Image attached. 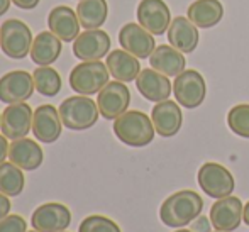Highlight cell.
Instances as JSON below:
<instances>
[{"mask_svg": "<svg viewBox=\"0 0 249 232\" xmlns=\"http://www.w3.org/2000/svg\"><path fill=\"white\" fill-rule=\"evenodd\" d=\"M203 200L194 190H180L170 195L160 209V219L164 226L181 229L190 226L195 219L202 214Z\"/></svg>", "mask_w": 249, "mask_h": 232, "instance_id": "1", "label": "cell"}, {"mask_svg": "<svg viewBox=\"0 0 249 232\" xmlns=\"http://www.w3.org/2000/svg\"><path fill=\"white\" fill-rule=\"evenodd\" d=\"M154 124L151 117L139 110H127L114 121V134L121 143L131 147H144L154 139Z\"/></svg>", "mask_w": 249, "mask_h": 232, "instance_id": "2", "label": "cell"}, {"mask_svg": "<svg viewBox=\"0 0 249 232\" xmlns=\"http://www.w3.org/2000/svg\"><path fill=\"white\" fill-rule=\"evenodd\" d=\"M59 117L66 129L70 131H87L93 127L99 121V105L87 95L68 97L59 104Z\"/></svg>", "mask_w": 249, "mask_h": 232, "instance_id": "3", "label": "cell"}, {"mask_svg": "<svg viewBox=\"0 0 249 232\" xmlns=\"http://www.w3.org/2000/svg\"><path fill=\"white\" fill-rule=\"evenodd\" d=\"M108 68L105 63L83 61L70 73V87L78 95H95L108 83Z\"/></svg>", "mask_w": 249, "mask_h": 232, "instance_id": "4", "label": "cell"}, {"mask_svg": "<svg viewBox=\"0 0 249 232\" xmlns=\"http://www.w3.org/2000/svg\"><path fill=\"white\" fill-rule=\"evenodd\" d=\"M33 33L29 26L19 19H9L0 26V49L12 59H24L31 54Z\"/></svg>", "mask_w": 249, "mask_h": 232, "instance_id": "5", "label": "cell"}, {"mask_svg": "<svg viewBox=\"0 0 249 232\" xmlns=\"http://www.w3.org/2000/svg\"><path fill=\"white\" fill-rule=\"evenodd\" d=\"M197 180L203 193L217 200L232 195L234 188H236V180H234L232 173L219 163L202 164L198 170Z\"/></svg>", "mask_w": 249, "mask_h": 232, "instance_id": "6", "label": "cell"}, {"mask_svg": "<svg viewBox=\"0 0 249 232\" xmlns=\"http://www.w3.org/2000/svg\"><path fill=\"white\" fill-rule=\"evenodd\" d=\"M173 92L177 102L185 108H197L207 97L205 78L197 70H185L175 78Z\"/></svg>", "mask_w": 249, "mask_h": 232, "instance_id": "7", "label": "cell"}, {"mask_svg": "<svg viewBox=\"0 0 249 232\" xmlns=\"http://www.w3.org/2000/svg\"><path fill=\"white\" fill-rule=\"evenodd\" d=\"M131 104V92L122 82H108L99 92L97 105H99L100 115L107 121H115L119 115L127 112Z\"/></svg>", "mask_w": 249, "mask_h": 232, "instance_id": "8", "label": "cell"}, {"mask_svg": "<svg viewBox=\"0 0 249 232\" xmlns=\"http://www.w3.org/2000/svg\"><path fill=\"white\" fill-rule=\"evenodd\" d=\"M34 78L31 73L22 70H14L0 78V102L2 104H20L33 97Z\"/></svg>", "mask_w": 249, "mask_h": 232, "instance_id": "9", "label": "cell"}, {"mask_svg": "<svg viewBox=\"0 0 249 232\" xmlns=\"http://www.w3.org/2000/svg\"><path fill=\"white\" fill-rule=\"evenodd\" d=\"M34 112L26 102L10 104L2 112V125L0 131L7 139H22L33 131Z\"/></svg>", "mask_w": 249, "mask_h": 232, "instance_id": "10", "label": "cell"}, {"mask_svg": "<svg viewBox=\"0 0 249 232\" xmlns=\"http://www.w3.org/2000/svg\"><path fill=\"white\" fill-rule=\"evenodd\" d=\"M31 224L39 232H61L71 224V212L63 203H43L33 212Z\"/></svg>", "mask_w": 249, "mask_h": 232, "instance_id": "11", "label": "cell"}, {"mask_svg": "<svg viewBox=\"0 0 249 232\" xmlns=\"http://www.w3.org/2000/svg\"><path fill=\"white\" fill-rule=\"evenodd\" d=\"M119 44L122 49H125L139 59L149 58L156 49L153 34L148 29H144L141 24L134 22H127L122 26V29L119 31Z\"/></svg>", "mask_w": 249, "mask_h": 232, "instance_id": "12", "label": "cell"}, {"mask_svg": "<svg viewBox=\"0 0 249 232\" xmlns=\"http://www.w3.org/2000/svg\"><path fill=\"white\" fill-rule=\"evenodd\" d=\"M110 51V36L102 29H87L73 41V54L82 61H99Z\"/></svg>", "mask_w": 249, "mask_h": 232, "instance_id": "13", "label": "cell"}, {"mask_svg": "<svg viewBox=\"0 0 249 232\" xmlns=\"http://www.w3.org/2000/svg\"><path fill=\"white\" fill-rule=\"evenodd\" d=\"M244 205L237 196H224L210 207V222L213 229L222 232H232L239 227L243 220Z\"/></svg>", "mask_w": 249, "mask_h": 232, "instance_id": "14", "label": "cell"}, {"mask_svg": "<svg viewBox=\"0 0 249 232\" xmlns=\"http://www.w3.org/2000/svg\"><path fill=\"white\" fill-rule=\"evenodd\" d=\"M138 22L153 36H161L171 24L170 7L164 0H141L138 5Z\"/></svg>", "mask_w": 249, "mask_h": 232, "instance_id": "15", "label": "cell"}, {"mask_svg": "<svg viewBox=\"0 0 249 232\" xmlns=\"http://www.w3.org/2000/svg\"><path fill=\"white\" fill-rule=\"evenodd\" d=\"M151 121L161 138H173L175 134L180 132L181 124H183V114L177 102L163 100L153 107Z\"/></svg>", "mask_w": 249, "mask_h": 232, "instance_id": "16", "label": "cell"}, {"mask_svg": "<svg viewBox=\"0 0 249 232\" xmlns=\"http://www.w3.org/2000/svg\"><path fill=\"white\" fill-rule=\"evenodd\" d=\"M63 122L59 112L53 105H39L34 110L33 117V134L39 143L51 144L61 136Z\"/></svg>", "mask_w": 249, "mask_h": 232, "instance_id": "17", "label": "cell"}, {"mask_svg": "<svg viewBox=\"0 0 249 232\" xmlns=\"http://www.w3.org/2000/svg\"><path fill=\"white\" fill-rule=\"evenodd\" d=\"M48 26L54 36H58L65 43H71L80 36V20L76 10L66 5H58L48 16Z\"/></svg>", "mask_w": 249, "mask_h": 232, "instance_id": "18", "label": "cell"}, {"mask_svg": "<svg viewBox=\"0 0 249 232\" xmlns=\"http://www.w3.org/2000/svg\"><path fill=\"white\" fill-rule=\"evenodd\" d=\"M136 87L146 100L156 102V104L168 100L171 95V83L168 76L153 68L141 70V73L136 78Z\"/></svg>", "mask_w": 249, "mask_h": 232, "instance_id": "19", "label": "cell"}, {"mask_svg": "<svg viewBox=\"0 0 249 232\" xmlns=\"http://www.w3.org/2000/svg\"><path fill=\"white\" fill-rule=\"evenodd\" d=\"M9 160L24 171H34L43 164L44 154L41 146L33 139H16L9 146Z\"/></svg>", "mask_w": 249, "mask_h": 232, "instance_id": "20", "label": "cell"}, {"mask_svg": "<svg viewBox=\"0 0 249 232\" xmlns=\"http://www.w3.org/2000/svg\"><path fill=\"white\" fill-rule=\"evenodd\" d=\"M198 29L188 17H175L168 27V41L181 53H194L198 46Z\"/></svg>", "mask_w": 249, "mask_h": 232, "instance_id": "21", "label": "cell"}, {"mask_svg": "<svg viewBox=\"0 0 249 232\" xmlns=\"http://www.w3.org/2000/svg\"><path fill=\"white\" fill-rule=\"evenodd\" d=\"M105 65L108 68V73L122 83L132 82L141 73L139 58H136L134 54L127 53L125 49H115V51L108 53Z\"/></svg>", "mask_w": 249, "mask_h": 232, "instance_id": "22", "label": "cell"}, {"mask_svg": "<svg viewBox=\"0 0 249 232\" xmlns=\"http://www.w3.org/2000/svg\"><path fill=\"white\" fill-rule=\"evenodd\" d=\"M149 65L153 70L166 76H178L181 71H185L187 59H185L183 53L175 49L173 46L161 44L149 56Z\"/></svg>", "mask_w": 249, "mask_h": 232, "instance_id": "23", "label": "cell"}, {"mask_svg": "<svg viewBox=\"0 0 249 232\" xmlns=\"http://www.w3.org/2000/svg\"><path fill=\"white\" fill-rule=\"evenodd\" d=\"M63 41L51 31H43L39 33L33 41L31 46V58L36 65L39 66H50L59 58L63 51Z\"/></svg>", "mask_w": 249, "mask_h": 232, "instance_id": "24", "label": "cell"}, {"mask_svg": "<svg viewBox=\"0 0 249 232\" xmlns=\"http://www.w3.org/2000/svg\"><path fill=\"white\" fill-rule=\"evenodd\" d=\"M188 19L197 27L209 29L222 20L224 17V5L220 0H195L190 3L187 10Z\"/></svg>", "mask_w": 249, "mask_h": 232, "instance_id": "25", "label": "cell"}, {"mask_svg": "<svg viewBox=\"0 0 249 232\" xmlns=\"http://www.w3.org/2000/svg\"><path fill=\"white\" fill-rule=\"evenodd\" d=\"M76 16L85 29H100L108 16L107 0H80L76 7Z\"/></svg>", "mask_w": 249, "mask_h": 232, "instance_id": "26", "label": "cell"}, {"mask_svg": "<svg viewBox=\"0 0 249 232\" xmlns=\"http://www.w3.org/2000/svg\"><path fill=\"white\" fill-rule=\"evenodd\" d=\"M26 178L24 170L16 166L14 163L0 164V192L7 196H19L24 192Z\"/></svg>", "mask_w": 249, "mask_h": 232, "instance_id": "27", "label": "cell"}, {"mask_svg": "<svg viewBox=\"0 0 249 232\" xmlns=\"http://www.w3.org/2000/svg\"><path fill=\"white\" fill-rule=\"evenodd\" d=\"M34 87L44 97H56L61 92V76L51 66H39L33 73Z\"/></svg>", "mask_w": 249, "mask_h": 232, "instance_id": "28", "label": "cell"}, {"mask_svg": "<svg viewBox=\"0 0 249 232\" xmlns=\"http://www.w3.org/2000/svg\"><path fill=\"white\" fill-rule=\"evenodd\" d=\"M227 125L236 136L249 139V104L234 105L227 114Z\"/></svg>", "mask_w": 249, "mask_h": 232, "instance_id": "29", "label": "cell"}, {"mask_svg": "<svg viewBox=\"0 0 249 232\" xmlns=\"http://www.w3.org/2000/svg\"><path fill=\"white\" fill-rule=\"evenodd\" d=\"M78 232H121V227L104 215H89L82 220Z\"/></svg>", "mask_w": 249, "mask_h": 232, "instance_id": "30", "label": "cell"}, {"mask_svg": "<svg viewBox=\"0 0 249 232\" xmlns=\"http://www.w3.org/2000/svg\"><path fill=\"white\" fill-rule=\"evenodd\" d=\"M0 232H27V222L24 217L9 214L0 220Z\"/></svg>", "mask_w": 249, "mask_h": 232, "instance_id": "31", "label": "cell"}, {"mask_svg": "<svg viewBox=\"0 0 249 232\" xmlns=\"http://www.w3.org/2000/svg\"><path fill=\"white\" fill-rule=\"evenodd\" d=\"M212 222H210V217L207 219V217L203 215H198L197 219L192 222V229L194 232H210V229H212Z\"/></svg>", "mask_w": 249, "mask_h": 232, "instance_id": "32", "label": "cell"}, {"mask_svg": "<svg viewBox=\"0 0 249 232\" xmlns=\"http://www.w3.org/2000/svg\"><path fill=\"white\" fill-rule=\"evenodd\" d=\"M10 198L7 195H3L2 192H0V220L3 219V217H7L10 214Z\"/></svg>", "mask_w": 249, "mask_h": 232, "instance_id": "33", "label": "cell"}, {"mask_svg": "<svg viewBox=\"0 0 249 232\" xmlns=\"http://www.w3.org/2000/svg\"><path fill=\"white\" fill-rule=\"evenodd\" d=\"M41 0H12V3L16 7H19V9L22 10H33L36 9L37 5H39Z\"/></svg>", "mask_w": 249, "mask_h": 232, "instance_id": "34", "label": "cell"}, {"mask_svg": "<svg viewBox=\"0 0 249 232\" xmlns=\"http://www.w3.org/2000/svg\"><path fill=\"white\" fill-rule=\"evenodd\" d=\"M9 158V143L3 134H0V164L5 163V160Z\"/></svg>", "mask_w": 249, "mask_h": 232, "instance_id": "35", "label": "cell"}, {"mask_svg": "<svg viewBox=\"0 0 249 232\" xmlns=\"http://www.w3.org/2000/svg\"><path fill=\"white\" fill-rule=\"evenodd\" d=\"M10 2H12V0H0V17H2L3 14L7 12V10H9Z\"/></svg>", "mask_w": 249, "mask_h": 232, "instance_id": "36", "label": "cell"}, {"mask_svg": "<svg viewBox=\"0 0 249 232\" xmlns=\"http://www.w3.org/2000/svg\"><path fill=\"white\" fill-rule=\"evenodd\" d=\"M243 220L246 226H249V202L244 205V210H243Z\"/></svg>", "mask_w": 249, "mask_h": 232, "instance_id": "37", "label": "cell"}, {"mask_svg": "<svg viewBox=\"0 0 249 232\" xmlns=\"http://www.w3.org/2000/svg\"><path fill=\"white\" fill-rule=\"evenodd\" d=\"M175 232H194V231H190V229H178V231H175Z\"/></svg>", "mask_w": 249, "mask_h": 232, "instance_id": "38", "label": "cell"}, {"mask_svg": "<svg viewBox=\"0 0 249 232\" xmlns=\"http://www.w3.org/2000/svg\"><path fill=\"white\" fill-rule=\"evenodd\" d=\"M0 125H2V114H0Z\"/></svg>", "mask_w": 249, "mask_h": 232, "instance_id": "39", "label": "cell"}, {"mask_svg": "<svg viewBox=\"0 0 249 232\" xmlns=\"http://www.w3.org/2000/svg\"><path fill=\"white\" fill-rule=\"evenodd\" d=\"M27 232H39V231H36V229H34V231H27Z\"/></svg>", "mask_w": 249, "mask_h": 232, "instance_id": "40", "label": "cell"}, {"mask_svg": "<svg viewBox=\"0 0 249 232\" xmlns=\"http://www.w3.org/2000/svg\"><path fill=\"white\" fill-rule=\"evenodd\" d=\"M215 232H222V231H215Z\"/></svg>", "mask_w": 249, "mask_h": 232, "instance_id": "41", "label": "cell"}, {"mask_svg": "<svg viewBox=\"0 0 249 232\" xmlns=\"http://www.w3.org/2000/svg\"><path fill=\"white\" fill-rule=\"evenodd\" d=\"M61 232H66V231H61Z\"/></svg>", "mask_w": 249, "mask_h": 232, "instance_id": "42", "label": "cell"}]
</instances>
